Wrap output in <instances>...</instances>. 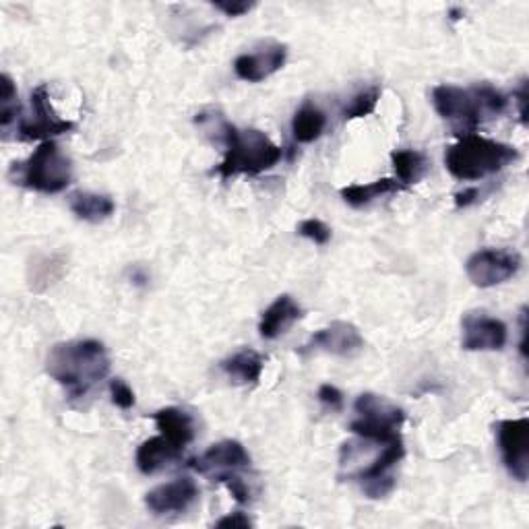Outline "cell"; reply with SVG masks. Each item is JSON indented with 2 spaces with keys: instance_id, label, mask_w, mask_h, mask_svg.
<instances>
[{
  "instance_id": "cell-1",
  "label": "cell",
  "mask_w": 529,
  "mask_h": 529,
  "mask_svg": "<svg viewBox=\"0 0 529 529\" xmlns=\"http://www.w3.org/2000/svg\"><path fill=\"white\" fill-rule=\"evenodd\" d=\"M46 372L71 399H79L108 377L110 358L102 341H62L48 352Z\"/></svg>"
},
{
  "instance_id": "cell-13",
  "label": "cell",
  "mask_w": 529,
  "mask_h": 529,
  "mask_svg": "<svg viewBox=\"0 0 529 529\" xmlns=\"http://www.w3.org/2000/svg\"><path fill=\"white\" fill-rule=\"evenodd\" d=\"M461 329V348L465 352H501L507 346V325L486 313H468Z\"/></svg>"
},
{
  "instance_id": "cell-32",
  "label": "cell",
  "mask_w": 529,
  "mask_h": 529,
  "mask_svg": "<svg viewBox=\"0 0 529 529\" xmlns=\"http://www.w3.org/2000/svg\"><path fill=\"white\" fill-rule=\"evenodd\" d=\"M517 96V104H519V114H521V120L525 122V102H527V85L523 83L521 89L515 93Z\"/></svg>"
},
{
  "instance_id": "cell-17",
  "label": "cell",
  "mask_w": 529,
  "mask_h": 529,
  "mask_svg": "<svg viewBox=\"0 0 529 529\" xmlns=\"http://www.w3.org/2000/svg\"><path fill=\"white\" fill-rule=\"evenodd\" d=\"M153 422L164 437L176 447L184 449L195 441V420L180 408H164L153 414Z\"/></svg>"
},
{
  "instance_id": "cell-23",
  "label": "cell",
  "mask_w": 529,
  "mask_h": 529,
  "mask_svg": "<svg viewBox=\"0 0 529 529\" xmlns=\"http://www.w3.org/2000/svg\"><path fill=\"white\" fill-rule=\"evenodd\" d=\"M381 100V87L372 85L352 98L350 106H346L344 110V120H356V118H364L370 116L372 112L377 110V104Z\"/></svg>"
},
{
  "instance_id": "cell-16",
  "label": "cell",
  "mask_w": 529,
  "mask_h": 529,
  "mask_svg": "<svg viewBox=\"0 0 529 529\" xmlns=\"http://www.w3.org/2000/svg\"><path fill=\"white\" fill-rule=\"evenodd\" d=\"M180 457H182V449L170 443L164 434H160V437L147 439L139 445L135 463L141 474L151 476V474H158L160 470L168 468V465L176 463Z\"/></svg>"
},
{
  "instance_id": "cell-11",
  "label": "cell",
  "mask_w": 529,
  "mask_h": 529,
  "mask_svg": "<svg viewBox=\"0 0 529 529\" xmlns=\"http://www.w3.org/2000/svg\"><path fill=\"white\" fill-rule=\"evenodd\" d=\"M288 60V46L273 40L257 44L251 52H244L234 60L238 79L248 83H261L267 77L282 71Z\"/></svg>"
},
{
  "instance_id": "cell-30",
  "label": "cell",
  "mask_w": 529,
  "mask_h": 529,
  "mask_svg": "<svg viewBox=\"0 0 529 529\" xmlns=\"http://www.w3.org/2000/svg\"><path fill=\"white\" fill-rule=\"evenodd\" d=\"M215 525L217 527H251L253 521L248 519L244 513H232V515L222 517Z\"/></svg>"
},
{
  "instance_id": "cell-27",
  "label": "cell",
  "mask_w": 529,
  "mask_h": 529,
  "mask_svg": "<svg viewBox=\"0 0 529 529\" xmlns=\"http://www.w3.org/2000/svg\"><path fill=\"white\" fill-rule=\"evenodd\" d=\"M393 488H395V478L393 476L362 482V490H364V494L368 496V499H383V496L393 492Z\"/></svg>"
},
{
  "instance_id": "cell-25",
  "label": "cell",
  "mask_w": 529,
  "mask_h": 529,
  "mask_svg": "<svg viewBox=\"0 0 529 529\" xmlns=\"http://www.w3.org/2000/svg\"><path fill=\"white\" fill-rule=\"evenodd\" d=\"M110 395H112V403L120 410H131L135 406V393L122 379L110 381Z\"/></svg>"
},
{
  "instance_id": "cell-19",
  "label": "cell",
  "mask_w": 529,
  "mask_h": 529,
  "mask_svg": "<svg viewBox=\"0 0 529 529\" xmlns=\"http://www.w3.org/2000/svg\"><path fill=\"white\" fill-rule=\"evenodd\" d=\"M406 191V186L397 182V178H381L370 184H350L346 189H341V199H344L350 207L360 209L370 205L372 201H377L387 195H395Z\"/></svg>"
},
{
  "instance_id": "cell-15",
  "label": "cell",
  "mask_w": 529,
  "mask_h": 529,
  "mask_svg": "<svg viewBox=\"0 0 529 529\" xmlns=\"http://www.w3.org/2000/svg\"><path fill=\"white\" fill-rule=\"evenodd\" d=\"M302 317L304 313H302L300 304L290 294L277 296L261 317L259 335L263 339H277L279 335H284L294 323H298Z\"/></svg>"
},
{
  "instance_id": "cell-5",
  "label": "cell",
  "mask_w": 529,
  "mask_h": 529,
  "mask_svg": "<svg viewBox=\"0 0 529 529\" xmlns=\"http://www.w3.org/2000/svg\"><path fill=\"white\" fill-rule=\"evenodd\" d=\"M11 176L15 184L25 186L29 191L56 195L67 189L73 180V164L54 141H44L29 155L23 164H13Z\"/></svg>"
},
{
  "instance_id": "cell-31",
  "label": "cell",
  "mask_w": 529,
  "mask_h": 529,
  "mask_svg": "<svg viewBox=\"0 0 529 529\" xmlns=\"http://www.w3.org/2000/svg\"><path fill=\"white\" fill-rule=\"evenodd\" d=\"M476 197H478V189H465L463 193H459L455 197V205L457 207H468V205H472L476 201Z\"/></svg>"
},
{
  "instance_id": "cell-3",
  "label": "cell",
  "mask_w": 529,
  "mask_h": 529,
  "mask_svg": "<svg viewBox=\"0 0 529 529\" xmlns=\"http://www.w3.org/2000/svg\"><path fill=\"white\" fill-rule=\"evenodd\" d=\"M432 104L443 120L470 135L484 120L505 112L507 96L488 83L474 87L437 85L432 89Z\"/></svg>"
},
{
  "instance_id": "cell-29",
  "label": "cell",
  "mask_w": 529,
  "mask_h": 529,
  "mask_svg": "<svg viewBox=\"0 0 529 529\" xmlns=\"http://www.w3.org/2000/svg\"><path fill=\"white\" fill-rule=\"evenodd\" d=\"M213 7L217 11L226 13L228 17H240L248 11H253L255 3H246V0H217V3H213Z\"/></svg>"
},
{
  "instance_id": "cell-21",
  "label": "cell",
  "mask_w": 529,
  "mask_h": 529,
  "mask_svg": "<svg viewBox=\"0 0 529 529\" xmlns=\"http://www.w3.org/2000/svg\"><path fill=\"white\" fill-rule=\"evenodd\" d=\"M327 129V116L315 104H302L292 118V137L296 143H315Z\"/></svg>"
},
{
  "instance_id": "cell-26",
  "label": "cell",
  "mask_w": 529,
  "mask_h": 529,
  "mask_svg": "<svg viewBox=\"0 0 529 529\" xmlns=\"http://www.w3.org/2000/svg\"><path fill=\"white\" fill-rule=\"evenodd\" d=\"M317 397H319L321 406L325 410H331V412H341V410H344V393H341L335 385H329V383L321 385Z\"/></svg>"
},
{
  "instance_id": "cell-7",
  "label": "cell",
  "mask_w": 529,
  "mask_h": 529,
  "mask_svg": "<svg viewBox=\"0 0 529 529\" xmlns=\"http://www.w3.org/2000/svg\"><path fill=\"white\" fill-rule=\"evenodd\" d=\"M521 269V257L507 248H484L465 263V273L478 288H494L515 277Z\"/></svg>"
},
{
  "instance_id": "cell-24",
  "label": "cell",
  "mask_w": 529,
  "mask_h": 529,
  "mask_svg": "<svg viewBox=\"0 0 529 529\" xmlns=\"http://www.w3.org/2000/svg\"><path fill=\"white\" fill-rule=\"evenodd\" d=\"M298 234L302 238L313 240L317 246H325L331 240V228L321 222L319 217H310V220H304L298 224Z\"/></svg>"
},
{
  "instance_id": "cell-28",
  "label": "cell",
  "mask_w": 529,
  "mask_h": 529,
  "mask_svg": "<svg viewBox=\"0 0 529 529\" xmlns=\"http://www.w3.org/2000/svg\"><path fill=\"white\" fill-rule=\"evenodd\" d=\"M222 484L230 490V494L234 496V501H236V503H240V505L251 503V488L246 486V482H244L238 474L226 476V478L222 480Z\"/></svg>"
},
{
  "instance_id": "cell-12",
  "label": "cell",
  "mask_w": 529,
  "mask_h": 529,
  "mask_svg": "<svg viewBox=\"0 0 529 529\" xmlns=\"http://www.w3.org/2000/svg\"><path fill=\"white\" fill-rule=\"evenodd\" d=\"M362 348H364V337L356 325L348 321H333L331 325L319 329L313 337H310L300 348V354L306 356L313 352H323L331 356L350 358L358 354Z\"/></svg>"
},
{
  "instance_id": "cell-4",
  "label": "cell",
  "mask_w": 529,
  "mask_h": 529,
  "mask_svg": "<svg viewBox=\"0 0 529 529\" xmlns=\"http://www.w3.org/2000/svg\"><path fill=\"white\" fill-rule=\"evenodd\" d=\"M519 160V151L513 145L486 139L482 135H463L445 153V166L457 180H482L503 172Z\"/></svg>"
},
{
  "instance_id": "cell-9",
  "label": "cell",
  "mask_w": 529,
  "mask_h": 529,
  "mask_svg": "<svg viewBox=\"0 0 529 529\" xmlns=\"http://www.w3.org/2000/svg\"><path fill=\"white\" fill-rule=\"evenodd\" d=\"M31 108H34V120H21L19 139L21 141H50L56 135H65L75 129V122L62 120L50 104L48 85H38L31 91Z\"/></svg>"
},
{
  "instance_id": "cell-8",
  "label": "cell",
  "mask_w": 529,
  "mask_h": 529,
  "mask_svg": "<svg viewBox=\"0 0 529 529\" xmlns=\"http://www.w3.org/2000/svg\"><path fill=\"white\" fill-rule=\"evenodd\" d=\"M496 443L503 457L505 468L517 482L529 478V420H501L494 424Z\"/></svg>"
},
{
  "instance_id": "cell-2",
  "label": "cell",
  "mask_w": 529,
  "mask_h": 529,
  "mask_svg": "<svg viewBox=\"0 0 529 529\" xmlns=\"http://www.w3.org/2000/svg\"><path fill=\"white\" fill-rule=\"evenodd\" d=\"M213 133L217 141L226 145L224 160L217 166V174L224 180L238 174L259 176L271 170L284 155L282 147H277L265 133L257 129L238 131L232 122L224 118L215 122Z\"/></svg>"
},
{
  "instance_id": "cell-18",
  "label": "cell",
  "mask_w": 529,
  "mask_h": 529,
  "mask_svg": "<svg viewBox=\"0 0 529 529\" xmlns=\"http://www.w3.org/2000/svg\"><path fill=\"white\" fill-rule=\"evenodd\" d=\"M220 368L238 385H257L261 381L265 360L259 352L242 348L220 362Z\"/></svg>"
},
{
  "instance_id": "cell-10",
  "label": "cell",
  "mask_w": 529,
  "mask_h": 529,
  "mask_svg": "<svg viewBox=\"0 0 529 529\" xmlns=\"http://www.w3.org/2000/svg\"><path fill=\"white\" fill-rule=\"evenodd\" d=\"M189 465L195 472L222 482L226 476L246 470L251 465V455L238 441H220L211 445L201 457L191 459Z\"/></svg>"
},
{
  "instance_id": "cell-20",
  "label": "cell",
  "mask_w": 529,
  "mask_h": 529,
  "mask_svg": "<svg viewBox=\"0 0 529 529\" xmlns=\"http://www.w3.org/2000/svg\"><path fill=\"white\" fill-rule=\"evenodd\" d=\"M71 211L83 222L89 224H100L114 213L116 205L108 195L100 193H89V191H77L69 197Z\"/></svg>"
},
{
  "instance_id": "cell-22",
  "label": "cell",
  "mask_w": 529,
  "mask_h": 529,
  "mask_svg": "<svg viewBox=\"0 0 529 529\" xmlns=\"http://www.w3.org/2000/svg\"><path fill=\"white\" fill-rule=\"evenodd\" d=\"M391 162H393L395 176L403 186L420 182L428 172L426 155L416 149H395L391 153Z\"/></svg>"
},
{
  "instance_id": "cell-14",
  "label": "cell",
  "mask_w": 529,
  "mask_h": 529,
  "mask_svg": "<svg viewBox=\"0 0 529 529\" xmlns=\"http://www.w3.org/2000/svg\"><path fill=\"white\" fill-rule=\"evenodd\" d=\"M199 499V486L191 478H176L145 494V505L153 515L189 511Z\"/></svg>"
},
{
  "instance_id": "cell-6",
  "label": "cell",
  "mask_w": 529,
  "mask_h": 529,
  "mask_svg": "<svg viewBox=\"0 0 529 529\" xmlns=\"http://www.w3.org/2000/svg\"><path fill=\"white\" fill-rule=\"evenodd\" d=\"M354 412L356 420L350 422V430L356 437L377 445L401 441L399 428L406 422V414L385 397L362 393L354 401Z\"/></svg>"
}]
</instances>
